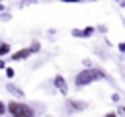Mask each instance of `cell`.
I'll list each match as a JSON object with an SVG mask.
<instances>
[{
    "label": "cell",
    "mask_w": 125,
    "mask_h": 117,
    "mask_svg": "<svg viewBox=\"0 0 125 117\" xmlns=\"http://www.w3.org/2000/svg\"><path fill=\"white\" fill-rule=\"evenodd\" d=\"M100 80H105V82H111L113 84V78L102 68V66H92V68H82L74 74V86L80 90V88H86L90 84H96Z\"/></svg>",
    "instance_id": "cell-1"
},
{
    "label": "cell",
    "mask_w": 125,
    "mask_h": 117,
    "mask_svg": "<svg viewBox=\"0 0 125 117\" xmlns=\"http://www.w3.org/2000/svg\"><path fill=\"white\" fill-rule=\"evenodd\" d=\"M8 115L10 117H37V111L33 105L21 99H10L8 103Z\"/></svg>",
    "instance_id": "cell-2"
},
{
    "label": "cell",
    "mask_w": 125,
    "mask_h": 117,
    "mask_svg": "<svg viewBox=\"0 0 125 117\" xmlns=\"http://www.w3.org/2000/svg\"><path fill=\"white\" fill-rule=\"evenodd\" d=\"M64 107L68 113H80L84 109H88V101L84 99H74V98H66L64 99Z\"/></svg>",
    "instance_id": "cell-3"
},
{
    "label": "cell",
    "mask_w": 125,
    "mask_h": 117,
    "mask_svg": "<svg viewBox=\"0 0 125 117\" xmlns=\"http://www.w3.org/2000/svg\"><path fill=\"white\" fill-rule=\"evenodd\" d=\"M94 33H96V27H94V25L74 27V29H70V35L76 37V39H90V37H94Z\"/></svg>",
    "instance_id": "cell-4"
},
{
    "label": "cell",
    "mask_w": 125,
    "mask_h": 117,
    "mask_svg": "<svg viewBox=\"0 0 125 117\" xmlns=\"http://www.w3.org/2000/svg\"><path fill=\"white\" fill-rule=\"evenodd\" d=\"M51 82H53V86H55V90H57L59 94L68 96V82H66V78H64L62 74H55Z\"/></svg>",
    "instance_id": "cell-5"
},
{
    "label": "cell",
    "mask_w": 125,
    "mask_h": 117,
    "mask_svg": "<svg viewBox=\"0 0 125 117\" xmlns=\"http://www.w3.org/2000/svg\"><path fill=\"white\" fill-rule=\"evenodd\" d=\"M29 57H31V51H29V47H21V49L14 51V53L8 57V60H10V62H20V60H27Z\"/></svg>",
    "instance_id": "cell-6"
},
{
    "label": "cell",
    "mask_w": 125,
    "mask_h": 117,
    "mask_svg": "<svg viewBox=\"0 0 125 117\" xmlns=\"http://www.w3.org/2000/svg\"><path fill=\"white\" fill-rule=\"evenodd\" d=\"M6 92L12 94L16 99H21V101H23V98H25V92H23L18 84H14V82H8V84H6Z\"/></svg>",
    "instance_id": "cell-7"
},
{
    "label": "cell",
    "mask_w": 125,
    "mask_h": 117,
    "mask_svg": "<svg viewBox=\"0 0 125 117\" xmlns=\"http://www.w3.org/2000/svg\"><path fill=\"white\" fill-rule=\"evenodd\" d=\"M12 55V45L8 41H0V58H6Z\"/></svg>",
    "instance_id": "cell-8"
},
{
    "label": "cell",
    "mask_w": 125,
    "mask_h": 117,
    "mask_svg": "<svg viewBox=\"0 0 125 117\" xmlns=\"http://www.w3.org/2000/svg\"><path fill=\"white\" fill-rule=\"evenodd\" d=\"M27 47H29V51H31V55H37V53L41 51V43H39L37 39H33V41H31V43H29Z\"/></svg>",
    "instance_id": "cell-9"
},
{
    "label": "cell",
    "mask_w": 125,
    "mask_h": 117,
    "mask_svg": "<svg viewBox=\"0 0 125 117\" xmlns=\"http://www.w3.org/2000/svg\"><path fill=\"white\" fill-rule=\"evenodd\" d=\"M4 72H6V78H8V82H12V78L16 76V70H14L12 66H6V70H4Z\"/></svg>",
    "instance_id": "cell-10"
},
{
    "label": "cell",
    "mask_w": 125,
    "mask_h": 117,
    "mask_svg": "<svg viewBox=\"0 0 125 117\" xmlns=\"http://www.w3.org/2000/svg\"><path fill=\"white\" fill-rule=\"evenodd\" d=\"M10 20H12V12L4 10V12L0 14V21H10Z\"/></svg>",
    "instance_id": "cell-11"
},
{
    "label": "cell",
    "mask_w": 125,
    "mask_h": 117,
    "mask_svg": "<svg viewBox=\"0 0 125 117\" xmlns=\"http://www.w3.org/2000/svg\"><path fill=\"white\" fill-rule=\"evenodd\" d=\"M6 113H8V105H6V103L0 99V117H4Z\"/></svg>",
    "instance_id": "cell-12"
},
{
    "label": "cell",
    "mask_w": 125,
    "mask_h": 117,
    "mask_svg": "<svg viewBox=\"0 0 125 117\" xmlns=\"http://www.w3.org/2000/svg\"><path fill=\"white\" fill-rule=\"evenodd\" d=\"M82 66H84V68H92V66H96V64H94L90 58H84V60H82Z\"/></svg>",
    "instance_id": "cell-13"
},
{
    "label": "cell",
    "mask_w": 125,
    "mask_h": 117,
    "mask_svg": "<svg viewBox=\"0 0 125 117\" xmlns=\"http://www.w3.org/2000/svg\"><path fill=\"white\" fill-rule=\"evenodd\" d=\"M35 2H39V0H21V2H20V8H25V6L35 4Z\"/></svg>",
    "instance_id": "cell-14"
},
{
    "label": "cell",
    "mask_w": 125,
    "mask_h": 117,
    "mask_svg": "<svg viewBox=\"0 0 125 117\" xmlns=\"http://www.w3.org/2000/svg\"><path fill=\"white\" fill-rule=\"evenodd\" d=\"M119 117H125V105H117V111H115Z\"/></svg>",
    "instance_id": "cell-15"
},
{
    "label": "cell",
    "mask_w": 125,
    "mask_h": 117,
    "mask_svg": "<svg viewBox=\"0 0 125 117\" xmlns=\"http://www.w3.org/2000/svg\"><path fill=\"white\" fill-rule=\"evenodd\" d=\"M111 101H113V103H119V101H121V96H119L117 92H115V94H111Z\"/></svg>",
    "instance_id": "cell-16"
},
{
    "label": "cell",
    "mask_w": 125,
    "mask_h": 117,
    "mask_svg": "<svg viewBox=\"0 0 125 117\" xmlns=\"http://www.w3.org/2000/svg\"><path fill=\"white\" fill-rule=\"evenodd\" d=\"M6 66H8V60L6 58H0V70H6Z\"/></svg>",
    "instance_id": "cell-17"
},
{
    "label": "cell",
    "mask_w": 125,
    "mask_h": 117,
    "mask_svg": "<svg viewBox=\"0 0 125 117\" xmlns=\"http://www.w3.org/2000/svg\"><path fill=\"white\" fill-rule=\"evenodd\" d=\"M117 49H119V53H123V55H125V41L117 43Z\"/></svg>",
    "instance_id": "cell-18"
},
{
    "label": "cell",
    "mask_w": 125,
    "mask_h": 117,
    "mask_svg": "<svg viewBox=\"0 0 125 117\" xmlns=\"http://www.w3.org/2000/svg\"><path fill=\"white\" fill-rule=\"evenodd\" d=\"M96 31H100V33H105V31H107V27H105V25H98V27H96Z\"/></svg>",
    "instance_id": "cell-19"
},
{
    "label": "cell",
    "mask_w": 125,
    "mask_h": 117,
    "mask_svg": "<svg viewBox=\"0 0 125 117\" xmlns=\"http://www.w3.org/2000/svg\"><path fill=\"white\" fill-rule=\"evenodd\" d=\"M104 117H119V115H117V113H115V111H107V113H105V115H104Z\"/></svg>",
    "instance_id": "cell-20"
},
{
    "label": "cell",
    "mask_w": 125,
    "mask_h": 117,
    "mask_svg": "<svg viewBox=\"0 0 125 117\" xmlns=\"http://www.w3.org/2000/svg\"><path fill=\"white\" fill-rule=\"evenodd\" d=\"M113 2H115L119 8H125V0H113Z\"/></svg>",
    "instance_id": "cell-21"
},
{
    "label": "cell",
    "mask_w": 125,
    "mask_h": 117,
    "mask_svg": "<svg viewBox=\"0 0 125 117\" xmlns=\"http://www.w3.org/2000/svg\"><path fill=\"white\" fill-rule=\"evenodd\" d=\"M45 117H53V115H45Z\"/></svg>",
    "instance_id": "cell-22"
},
{
    "label": "cell",
    "mask_w": 125,
    "mask_h": 117,
    "mask_svg": "<svg viewBox=\"0 0 125 117\" xmlns=\"http://www.w3.org/2000/svg\"><path fill=\"white\" fill-rule=\"evenodd\" d=\"M123 25H125V21H123Z\"/></svg>",
    "instance_id": "cell-23"
},
{
    "label": "cell",
    "mask_w": 125,
    "mask_h": 117,
    "mask_svg": "<svg viewBox=\"0 0 125 117\" xmlns=\"http://www.w3.org/2000/svg\"><path fill=\"white\" fill-rule=\"evenodd\" d=\"M8 2H10V0H8Z\"/></svg>",
    "instance_id": "cell-24"
}]
</instances>
